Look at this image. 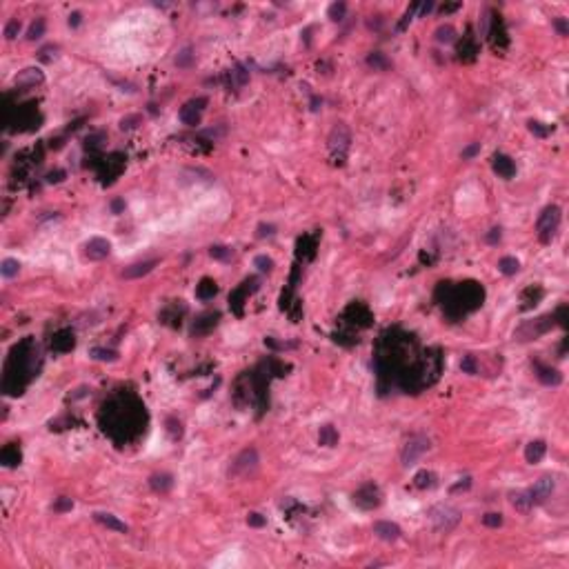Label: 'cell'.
I'll list each match as a JSON object with an SVG mask.
<instances>
[{"label":"cell","instance_id":"cell-26","mask_svg":"<svg viewBox=\"0 0 569 569\" xmlns=\"http://www.w3.org/2000/svg\"><path fill=\"white\" fill-rule=\"evenodd\" d=\"M498 269L505 274V276H513V274L521 269V262H518L516 258H511V256H505V258H500Z\"/></svg>","mask_w":569,"mask_h":569},{"label":"cell","instance_id":"cell-36","mask_svg":"<svg viewBox=\"0 0 569 569\" xmlns=\"http://www.w3.org/2000/svg\"><path fill=\"white\" fill-rule=\"evenodd\" d=\"M254 265L258 267L260 272H272V269H274V260H272V258H267V256H256Z\"/></svg>","mask_w":569,"mask_h":569},{"label":"cell","instance_id":"cell-22","mask_svg":"<svg viewBox=\"0 0 569 569\" xmlns=\"http://www.w3.org/2000/svg\"><path fill=\"white\" fill-rule=\"evenodd\" d=\"M216 320H218V314H205V316H200V320H196V325H194V332H196V334H203V332H207V329L216 327Z\"/></svg>","mask_w":569,"mask_h":569},{"label":"cell","instance_id":"cell-28","mask_svg":"<svg viewBox=\"0 0 569 569\" xmlns=\"http://www.w3.org/2000/svg\"><path fill=\"white\" fill-rule=\"evenodd\" d=\"M367 65L374 67V69H387V67H389V60L385 58L381 51H374V53H369V56H367Z\"/></svg>","mask_w":569,"mask_h":569},{"label":"cell","instance_id":"cell-51","mask_svg":"<svg viewBox=\"0 0 569 569\" xmlns=\"http://www.w3.org/2000/svg\"><path fill=\"white\" fill-rule=\"evenodd\" d=\"M458 7H460V3H456V5H443V9H440V11H443V14H449V11H456Z\"/></svg>","mask_w":569,"mask_h":569},{"label":"cell","instance_id":"cell-38","mask_svg":"<svg viewBox=\"0 0 569 569\" xmlns=\"http://www.w3.org/2000/svg\"><path fill=\"white\" fill-rule=\"evenodd\" d=\"M460 367H463V371H467V374H476V371H478V367H476V358H474V356H465V358H463V363H460Z\"/></svg>","mask_w":569,"mask_h":569},{"label":"cell","instance_id":"cell-9","mask_svg":"<svg viewBox=\"0 0 569 569\" xmlns=\"http://www.w3.org/2000/svg\"><path fill=\"white\" fill-rule=\"evenodd\" d=\"M109 254H112V242L105 240V238H91L85 245V256L89 260H105Z\"/></svg>","mask_w":569,"mask_h":569},{"label":"cell","instance_id":"cell-13","mask_svg":"<svg viewBox=\"0 0 569 569\" xmlns=\"http://www.w3.org/2000/svg\"><path fill=\"white\" fill-rule=\"evenodd\" d=\"M494 171H496L500 178L509 180V178H513V174H516V165H513V160L509 156L496 154L494 156Z\"/></svg>","mask_w":569,"mask_h":569},{"label":"cell","instance_id":"cell-32","mask_svg":"<svg viewBox=\"0 0 569 569\" xmlns=\"http://www.w3.org/2000/svg\"><path fill=\"white\" fill-rule=\"evenodd\" d=\"M209 254L213 256V258H218V260H229L231 258V249L225 247V245H216V247H211Z\"/></svg>","mask_w":569,"mask_h":569},{"label":"cell","instance_id":"cell-10","mask_svg":"<svg viewBox=\"0 0 569 569\" xmlns=\"http://www.w3.org/2000/svg\"><path fill=\"white\" fill-rule=\"evenodd\" d=\"M552 320L554 318L552 316H545V318H540V320H536L534 325H525V327H521L518 329V338L521 340H531V338H538V336H540L543 332H547L549 329V325H552Z\"/></svg>","mask_w":569,"mask_h":569},{"label":"cell","instance_id":"cell-5","mask_svg":"<svg viewBox=\"0 0 569 569\" xmlns=\"http://www.w3.org/2000/svg\"><path fill=\"white\" fill-rule=\"evenodd\" d=\"M427 449H429V438L423 436V433H418V436H412V438H409L407 443H405L402 451H400V460H402V465H405V467L414 465L420 456L425 454Z\"/></svg>","mask_w":569,"mask_h":569},{"label":"cell","instance_id":"cell-1","mask_svg":"<svg viewBox=\"0 0 569 569\" xmlns=\"http://www.w3.org/2000/svg\"><path fill=\"white\" fill-rule=\"evenodd\" d=\"M349 143H351L349 129H347L342 122H338V125L332 129V133H329V154H332L336 165L345 162L347 151H349Z\"/></svg>","mask_w":569,"mask_h":569},{"label":"cell","instance_id":"cell-39","mask_svg":"<svg viewBox=\"0 0 569 569\" xmlns=\"http://www.w3.org/2000/svg\"><path fill=\"white\" fill-rule=\"evenodd\" d=\"M529 131L536 133V136H540V138H545L549 133L547 127H543V122H536V120H529Z\"/></svg>","mask_w":569,"mask_h":569},{"label":"cell","instance_id":"cell-47","mask_svg":"<svg viewBox=\"0 0 569 569\" xmlns=\"http://www.w3.org/2000/svg\"><path fill=\"white\" fill-rule=\"evenodd\" d=\"M556 29H558L560 32V36H567L569 34V27H567V22H565V18H556Z\"/></svg>","mask_w":569,"mask_h":569},{"label":"cell","instance_id":"cell-24","mask_svg":"<svg viewBox=\"0 0 569 569\" xmlns=\"http://www.w3.org/2000/svg\"><path fill=\"white\" fill-rule=\"evenodd\" d=\"M336 443H338V431H336L332 425L320 427V445H325V447H334Z\"/></svg>","mask_w":569,"mask_h":569},{"label":"cell","instance_id":"cell-49","mask_svg":"<svg viewBox=\"0 0 569 569\" xmlns=\"http://www.w3.org/2000/svg\"><path fill=\"white\" fill-rule=\"evenodd\" d=\"M69 24L71 27H78V24H80V11H73V14L69 16Z\"/></svg>","mask_w":569,"mask_h":569},{"label":"cell","instance_id":"cell-4","mask_svg":"<svg viewBox=\"0 0 569 569\" xmlns=\"http://www.w3.org/2000/svg\"><path fill=\"white\" fill-rule=\"evenodd\" d=\"M558 227H560V209L556 205L545 207L540 218H538V238H540V242H552Z\"/></svg>","mask_w":569,"mask_h":569},{"label":"cell","instance_id":"cell-41","mask_svg":"<svg viewBox=\"0 0 569 569\" xmlns=\"http://www.w3.org/2000/svg\"><path fill=\"white\" fill-rule=\"evenodd\" d=\"M478 151H480V143H472V145L465 147L460 156H463V160H469V158H474L476 154H478Z\"/></svg>","mask_w":569,"mask_h":569},{"label":"cell","instance_id":"cell-42","mask_svg":"<svg viewBox=\"0 0 569 569\" xmlns=\"http://www.w3.org/2000/svg\"><path fill=\"white\" fill-rule=\"evenodd\" d=\"M274 231H276V227H274V225H265V223H262V225H258V234H256V236H258V238L274 236Z\"/></svg>","mask_w":569,"mask_h":569},{"label":"cell","instance_id":"cell-43","mask_svg":"<svg viewBox=\"0 0 569 569\" xmlns=\"http://www.w3.org/2000/svg\"><path fill=\"white\" fill-rule=\"evenodd\" d=\"M247 523L252 525V527H262V525H265V518H262L260 513H249V516H247Z\"/></svg>","mask_w":569,"mask_h":569},{"label":"cell","instance_id":"cell-17","mask_svg":"<svg viewBox=\"0 0 569 569\" xmlns=\"http://www.w3.org/2000/svg\"><path fill=\"white\" fill-rule=\"evenodd\" d=\"M538 381H540L543 385H552V387H556V385L562 383V376L558 369H552V367H543L538 365Z\"/></svg>","mask_w":569,"mask_h":569},{"label":"cell","instance_id":"cell-48","mask_svg":"<svg viewBox=\"0 0 569 569\" xmlns=\"http://www.w3.org/2000/svg\"><path fill=\"white\" fill-rule=\"evenodd\" d=\"M469 485H472V480H469V478H463L460 482H456V485H454V487H451V494H456V492H460V489H467Z\"/></svg>","mask_w":569,"mask_h":569},{"label":"cell","instance_id":"cell-11","mask_svg":"<svg viewBox=\"0 0 569 569\" xmlns=\"http://www.w3.org/2000/svg\"><path fill=\"white\" fill-rule=\"evenodd\" d=\"M374 534L385 543H396L402 531H400L398 525L391 523V521H378V523H374Z\"/></svg>","mask_w":569,"mask_h":569},{"label":"cell","instance_id":"cell-40","mask_svg":"<svg viewBox=\"0 0 569 569\" xmlns=\"http://www.w3.org/2000/svg\"><path fill=\"white\" fill-rule=\"evenodd\" d=\"M231 76L236 78V85H238V87H242V85L247 83V78H249V76H247V71H245V67H240V65H238L236 69L231 71Z\"/></svg>","mask_w":569,"mask_h":569},{"label":"cell","instance_id":"cell-37","mask_svg":"<svg viewBox=\"0 0 569 569\" xmlns=\"http://www.w3.org/2000/svg\"><path fill=\"white\" fill-rule=\"evenodd\" d=\"M482 523H485L487 527H500V525H503V516H500V513H485V516H482Z\"/></svg>","mask_w":569,"mask_h":569},{"label":"cell","instance_id":"cell-3","mask_svg":"<svg viewBox=\"0 0 569 569\" xmlns=\"http://www.w3.org/2000/svg\"><path fill=\"white\" fill-rule=\"evenodd\" d=\"M256 467H258V451L254 447H247L231 460L229 478H247L249 474L256 472Z\"/></svg>","mask_w":569,"mask_h":569},{"label":"cell","instance_id":"cell-15","mask_svg":"<svg viewBox=\"0 0 569 569\" xmlns=\"http://www.w3.org/2000/svg\"><path fill=\"white\" fill-rule=\"evenodd\" d=\"M547 451V445L545 440H531V443L527 445V449H525V458H527V463L536 465L543 460V456H545Z\"/></svg>","mask_w":569,"mask_h":569},{"label":"cell","instance_id":"cell-20","mask_svg":"<svg viewBox=\"0 0 569 569\" xmlns=\"http://www.w3.org/2000/svg\"><path fill=\"white\" fill-rule=\"evenodd\" d=\"M73 347V334L71 332H60L53 338V349L56 351H69Z\"/></svg>","mask_w":569,"mask_h":569},{"label":"cell","instance_id":"cell-35","mask_svg":"<svg viewBox=\"0 0 569 569\" xmlns=\"http://www.w3.org/2000/svg\"><path fill=\"white\" fill-rule=\"evenodd\" d=\"M192 58H194L192 49L185 47V49H182V51L178 53V58H176V65H178V67H189V65H192Z\"/></svg>","mask_w":569,"mask_h":569},{"label":"cell","instance_id":"cell-2","mask_svg":"<svg viewBox=\"0 0 569 569\" xmlns=\"http://www.w3.org/2000/svg\"><path fill=\"white\" fill-rule=\"evenodd\" d=\"M429 521L436 531H451L460 523V511L451 505H436L429 509Z\"/></svg>","mask_w":569,"mask_h":569},{"label":"cell","instance_id":"cell-29","mask_svg":"<svg viewBox=\"0 0 569 569\" xmlns=\"http://www.w3.org/2000/svg\"><path fill=\"white\" fill-rule=\"evenodd\" d=\"M454 38H456V32H454L451 24H443V27L436 29V40L438 42H454Z\"/></svg>","mask_w":569,"mask_h":569},{"label":"cell","instance_id":"cell-52","mask_svg":"<svg viewBox=\"0 0 569 569\" xmlns=\"http://www.w3.org/2000/svg\"><path fill=\"white\" fill-rule=\"evenodd\" d=\"M122 207H125V203H122V200H114V203H112V209H114V213L122 211Z\"/></svg>","mask_w":569,"mask_h":569},{"label":"cell","instance_id":"cell-27","mask_svg":"<svg viewBox=\"0 0 569 569\" xmlns=\"http://www.w3.org/2000/svg\"><path fill=\"white\" fill-rule=\"evenodd\" d=\"M433 480H436V476H433L431 472H427V469H423V472H418L414 476V485L418 489H427V487H433Z\"/></svg>","mask_w":569,"mask_h":569},{"label":"cell","instance_id":"cell-50","mask_svg":"<svg viewBox=\"0 0 569 569\" xmlns=\"http://www.w3.org/2000/svg\"><path fill=\"white\" fill-rule=\"evenodd\" d=\"M63 176H65V171H56V174H49V182H60L63 180Z\"/></svg>","mask_w":569,"mask_h":569},{"label":"cell","instance_id":"cell-34","mask_svg":"<svg viewBox=\"0 0 569 569\" xmlns=\"http://www.w3.org/2000/svg\"><path fill=\"white\" fill-rule=\"evenodd\" d=\"M18 32H20V20H9L7 22V27H5V38L7 40H14L16 36H18Z\"/></svg>","mask_w":569,"mask_h":569},{"label":"cell","instance_id":"cell-14","mask_svg":"<svg viewBox=\"0 0 569 569\" xmlns=\"http://www.w3.org/2000/svg\"><path fill=\"white\" fill-rule=\"evenodd\" d=\"M94 521L96 523H100L102 527H107V529H114V531H120V534H127V525L122 523V521H118V518L114 516V513H102V511H96L94 513Z\"/></svg>","mask_w":569,"mask_h":569},{"label":"cell","instance_id":"cell-7","mask_svg":"<svg viewBox=\"0 0 569 569\" xmlns=\"http://www.w3.org/2000/svg\"><path fill=\"white\" fill-rule=\"evenodd\" d=\"M207 105V98H196V100H189L185 107L180 109V120L185 122L189 127H196L200 125V112L205 109Z\"/></svg>","mask_w":569,"mask_h":569},{"label":"cell","instance_id":"cell-21","mask_svg":"<svg viewBox=\"0 0 569 569\" xmlns=\"http://www.w3.org/2000/svg\"><path fill=\"white\" fill-rule=\"evenodd\" d=\"M0 458H3V463L7 465V467H14V465L20 463V449L16 447V445H9V447L3 449V454H0Z\"/></svg>","mask_w":569,"mask_h":569},{"label":"cell","instance_id":"cell-53","mask_svg":"<svg viewBox=\"0 0 569 569\" xmlns=\"http://www.w3.org/2000/svg\"><path fill=\"white\" fill-rule=\"evenodd\" d=\"M431 7H433V3H425L423 7H420V16H425V14H429L431 11Z\"/></svg>","mask_w":569,"mask_h":569},{"label":"cell","instance_id":"cell-6","mask_svg":"<svg viewBox=\"0 0 569 569\" xmlns=\"http://www.w3.org/2000/svg\"><path fill=\"white\" fill-rule=\"evenodd\" d=\"M354 503H356L360 509H374V507L381 505V492H378L376 485L367 482L354 494Z\"/></svg>","mask_w":569,"mask_h":569},{"label":"cell","instance_id":"cell-12","mask_svg":"<svg viewBox=\"0 0 569 569\" xmlns=\"http://www.w3.org/2000/svg\"><path fill=\"white\" fill-rule=\"evenodd\" d=\"M158 265V260L156 258H151V260H143V262H133V265H129L125 269V272H122V278H127V280H133V278H143V276H147V274L149 272H154V267Z\"/></svg>","mask_w":569,"mask_h":569},{"label":"cell","instance_id":"cell-33","mask_svg":"<svg viewBox=\"0 0 569 569\" xmlns=\"http://www.w3.org/2000/svg\"><path fill=\"white\" fill-rule=\"evenodd\" d=\"M345 11H347V5H345V3H334L332 7H329V18H332V20H342Z\"/></svg>","mask_w":569,"mask_h":569},{"label":"cell","instance_id":"cell-45","mask_svg":"<svg viewBox=\"0 0 569 569\" xmlns=\"http://www.w3.org/2000/svg\"><path fill=\"white\" fill-rule=\"evenodd\" d=\"M500 227H494L492 231H489L487 234V242H492V245H496V242H500V238H503V234H500Z\"/></svg>","mask_w":569,"mask_h":569},{"label":"cell","instance_id":"cell-19","mask_svg":"<svg viewBox=\"0 0 569 569\" xmlns=\"http://www.w3.org/2000/svg\"><path fill=\"white\" fill-rule=\"evenodd\" d=\"M40 80H42V76L38 73V69H24L20 76L16 78V85L18 87H29V85H36Z\"/></svg>","mask_w":569,"mask_h":569},{"label":"cell","instance_id":"cell-8","mask_svg":"<svg viewBox=\"0 0 569 569\" xmlns=\"http://www.w3.org/2000/svg\"><path fill=\"white\" fill-rule=\"evenodd\" d=\"M552 492H554V478H552V476H543V478H538L534 482V487L529 489L531 503H534V505H543L549 496H552Z\"/></svg>","mask_w":569,"mask_h":569},{"label":"cell","instance_id":"cell-16","mask_svg":"<svg viewBox=\"0 0 569 569\" xmlns=\"http://www.w3.org/2000/svg\"><path fill=\"white\" fill-rule=\"evenodd\" d=\"M149 487L154 489V492L158 494H167L171 487H174V478H171V474H154L149 478Z\"/></svg>","mask_w":569,"mask_h":569},{"label":"cell","instance_id":"cell-18","mask_svg":"<svg viewBox=\"0 0 569 569\" xmlns=\"http://www.w3.org/2000/svg\"><path fill=\"white\" fill-rule=\"evenodd\" d=\"M509 498H511V505L516 507L518 511H529L531 509V496H529V492H513V494H509Z\"/></svg>","mask_w":569,"mask_h":569},{"label":"cell","instance_id":"cell-23","mask_svg":"<svg viewBox=\"0 0 569 569\" xmlns=\"http://www.w3.org/2000/svg\"><path fill=\"white\" fill-rule=\"evenodd\" d=\"M216 291H218V289H216V283H211L209 278H205L203 283L198 285V289H196V293H198L200 301H209V298L216 296Z\"/></svg>","mask_w":569,"mask_h":569},{"label":"cell","instance_id":"cell-44","mask_svg":"<svg viewBox=\"0 0 569 569\" xmlns=\"http://www.w3.org/2000/svg\"><path fill=\"white\" fill-rule=\"evenodd\" d=\"M73 507V503H71V498H60L56 505H53V509L56 511H67V509H71Z\"/></svg>","mask_w":569,"mask_h":569},{"label":"cell","instance_id":"cell-30","mask_svg":"<svg viewBox=\"0 0 569 569\" xmlns=\"http://www.w3.org/2000/svg\"><path fill=\"white\" fill-rule=\"evenodd\" d=\"M42 34H45V20H42V18H38V20H34L32 27H29L27 40H38Z\"/></svg>","mask_w":569,"mask_h":569},{"label":"cell","instance_id":"cell-31","mask_svg":"<svg viewBox=\"0 0 569 569\" xmlns=\"http://www.w3.org/2000/svg\"><path fill=\"white\" fill-rule=\"evenodd\" d=\"M91 356L96 360H118V354L114 349H102V347H94L91 349Z\"/></svg>","mask_w":569,"mask_h":569},{"label":"cell","instance_id":"cell-46","mask_svg":"<svg viewBox=\"0 0 569 569\" xmlns=\"http://www.w3.org/2000/svg\"><path fill=\"white\" fill-rule=\"evenodd\" d=\"M138 120H140V116H129V118H122L120 127H122V129H131V127H136Z\"/></svg>","mask_w":569,"mask_h":569},{"label":"cell","instance_id":"cell-25","mask_svg":"<svg viewBox=\"0 0 569 569\" xmlns=\"http://www.w3.org/2000/svg\"><path fill=\"white\" fill-rule=\"evenodd\" d=\"M18 272H20V262L18 260L5 258L3 262H0V274H3L5 278H14V276H18Z\"/></svg>","mask_w":569,"mask_h":569}]
</instances>
